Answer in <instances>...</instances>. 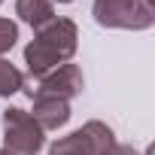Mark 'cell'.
<instances>
[{
  "label": "cell",
  "instance_id": "1",
  "mask_svg": "<svg viewBox=\"0 0 155 155\" xmlns=\"http://www.w3.org/2000/svg\"><path fill=\"white\" fill-rule=\"evenodd\" d=\"M79 46V31L76 21L70 18H52L43 28H37L34 40L25 46V64H28V79L25 82H37L46 73L58 70L61 64H70V58L76 55Z\"/></svg>",
  "mask_w": 155,
  "mask_h": 155
},
{
  "label": "cell",
  "instance_id": "2",
  "mask_svg": "<svg viewBox=\"0 0 155 155\" xmlns=\"http://www.w3.org/2000/svg\"><path fill=\"white\" fill-rule=\"evenodd\" d=\"M91 15L101 28L146 31L155 25V6L146 0H94Z\"/></svg>",
  "mask_w": 155,
  "mask_h": 155
},
{
  "label": "cell",
  "instance_id": "3",
  "mask_svg": "<svg viewBox=\"0 0 155 155\" xmlns=\"http://www.w3.org/2000/svg\"><path fill=\"white\" fill-rule=\"evenodd\" d=\"M46 143V131L21 107L3 110V152L9 155H37Z\"/></svg>",
  "mask_w": 155,
  "mask_h": 155
},
{
  "label": "cell",
  "instance_id": "4",
  "mask_svg": "<svg viewBox=\"0 0 155 155\" xmlns=\"http://www.w3.org/2000/svg\"><path fill=\"white\" fill-rule=\"evenodd\" d=\"M31 97H58V101H73L76 94H82L85 88V79H82V70L76 64H61L58 70L46 73L43 79L37 82H25L21 85Z\"/></svg>",
  "mask_w": 155,
  "mask_h": 155
},
{
  "label": "cell",
  "instance_id": "5",
  "mask_svg": "<svg viewBox=\"0 0 155 155\" xmlns=\"http://www.w3.org/2000/svg\"><path fill=\"white\" fill-rule=\"evenodd\" d=\"M34 122L43 131H58L70 122V104L58 97H34Z\"/></svg>",
  "mask_w": 155,
  "mask_h": 155
},
{
  "label": "cell",
  "instance_id": "6",
  "mask_svg": "<svg viewBox=\"0 0 155 155\" xmlns=\"http://www.w3.org/2000/svg\"><path fill=\"white\" fill-rule=\"evenodd\" d=\"M15 15L37 31L55 18V3L52 0H15Z\"/></svg>",
  "mask_w": 155,
  "mask_h": 155
},
{
  "label": "cell",
  "instance_id": "7",
  "mask_svg": "<svg viewBox=\"0 0 155 155\" xmlns=\"http://www.w3.org/2000/svg\"><path fill=\"white\" fill-rule=\"evenodd\" d=\"M82 134L88 137L94 155H110V149L116 146V134H113V128L104 125V122H97V119L85 122V125H82Z\"/></svg>",
  "mask_w": 155,
  "mask_h": 155
},
{
  "label": "cell",
  "instance_id": "8",
  "mask_svg": "<svg viewBox=\"0 0 155 155\" xmlns=\"http://www.w3.org/2000/svg\"><path fill=\"white\" fill-rule=\"evenodd\" d=\"M49 155H94V149H91L88 137H85L82 128H79V131H73V134L55 140V143L49 146Z\"/></svg>",
  "mask_w": 155,
  "mask_h": 155
},
{
  "label": "cell",
  "instance_id": "9",
  "mask_svg": "<svg viewBox=\"0 0 155 155\" xmlns=\"http://www.w3.org/2000/svg\"><path fill=\"white\" fill-rule=\"evenodd\" d=\"M21 85H25V76H21V70H18L12 61L0 58V97H9V94L21 91Z\"/></svg>",
  "mask_w": 155,
  "mask_h": 155
},
{
  "label": "cell",
  "instance_id": "10",
  "mask_svg": "<svg viewBox=\"0 0 155 155\" xmlns=\"http://www.w3.org/2000/svg\"><path fill=\"white\" fill-rule=\"evenodd\" d=\"M18 40V25L12 18H0V58H3Z\"/></svg>",
  "mask_w": 155,
  "mask_h": 155
},
{
  "label": "cell",
  "instance_id": "11",
  "mask_svg": "<svg viewBox=\"0 0 155 155\" xmlns=\"http://www.w3.org/2000/svg\"><path fill=\"white\" fill-rule=\"evenodd\" d=\"M110 155H137V149L128 146V143H116V146L110 149Z\"/></svg>",
  "mask_w": 155,
  "mask_h": 155
},
{
  "label": "cell",
  "instance_id": "12",
  "mask_svg": "<svg viewBox=\"0 0 155 155\" xmlns=\"http://www.w3.org/2000/svg\"><path fill=\"white\" fill-rule=\"evenodd\" d=\"M58 3H73V0H58Z\"/></svg>",
  "mask_w": 155,
  "mask_h": 155
},
{
  "label": "cell",
  "instance_id": "13",
  "mask_svg": "<svg viewBox=\"0 0 155 155\" xmlns=\"http://www.w3.org/2000/svg\"><path fill=\"white\" fill-rule=\"evenodd\" d=\"M0 155H9V152H3V149H0Z\"/></svg>",
  "mask_w": 155,
  "mask_h": 155
},
{
  "label": "cell",
  "instance_id": "14",
  "mask_svg": "<svg viewBox=\"0 0 155 155\" xmlns=\"http://www.w3.org/2000/svg\"><path fill=\"white\" fill-rule=\"evenodd\" d=\"M0 3H3V0H0Z\"/></svg>",
  "mask_w": 155,
  "mask_h": 155
}]
</instances>
